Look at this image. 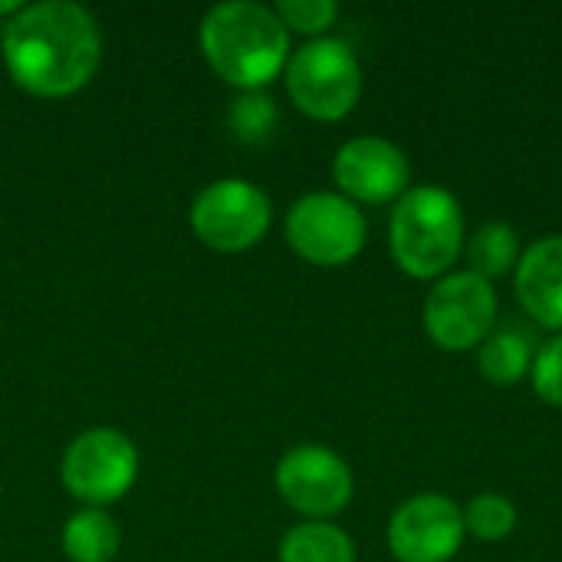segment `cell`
<instances>
[{"instance_id":"9a60e30c","label":"cell","mask_w":562,"mask_h":562,"mask_svg":"<svg viewBox=\"0 0 562 562\" xmlns=\"http://www.w3.org/2000/svg\"><path fill=\"white\" fill-rule=\"evenodd\" d=\"M477 359H481L484 379H491L497 385H514L530 372L533 346H530V336L520 326H501L481 342Z\"/></svg>"},{"instance_id":"9c48e42d","label":"cell","mask_w":562,"mask_h":562,"mask_svg":"<svg viewBox=\"0 0 562 562\" xmlns=\"http://www.w3.org/2000/svg\"><path fill=\"white\" fill-rule=\"evenodd\" d=\"M352 471L349 464L323 445H296L277 464L280 497L303 517L323 520L352 501Z\"/></svg>"},{"instance_id":"d6986e66","label":"cell","mask_w":562,"mask_h":562,"mask_svg":"<svg viewBox=\"0 0 562 562\" xmlns=\"http://www.w3.org/2000/svg\"><path fill=\"white\" fill-rule=\"evenodd\" d=\"M277 16L283 20L286 30L296 33H323L336 23L339 7L333 0H280L277 3Z\"/></svg>"},{"instance_id":"7a4b0ae2","label":"cell","mask_w":562,"mask_h":562,"mask_svg":"<svg viewBox=\"0 0 562 562\" xmlns=\"http://www.w3.org/2000/svg\"><path fill=\"white\" fill-rule=\"evenodd\" d=\"M201 49L211 69L231 86L254 92L290 63V30L277 10L254 0H227L204 13Z\"/></svg>"},{"instance_id":"6da1fadb","label":"cell","mask_w":562,"mask_h":562,"mask_svg":"<svg viewBox=\"0 0 562 562\" xmlns=\"http://www.w3.org/2000/svg\"><path fill=\"white\" fill-rule=\"evenodd\" d=\"M3 63L10 79L40 99L79 92L102 63V33L92 13L69 0L23 7L3 26Z\"/></svg>"},{"instance_id":"2e32d148","label":"cell","mask_w":562,"mask_h":562,"mask_svg":"<svg viewBox=\"0 0 562 562\" xmlns=\"http://www.w3.org/2000/svg\"><path fill=\"white\" fill-rule=\"evenodd\" d=\"M468 260H471V273H477L484 280L510 273L520 263L517 231L504 221H491V224L477 227V234L468 244Z\"/></svg>"},{"instance_id":"ba28073f","label":"cell","mask_w":562,"mask_h":562,"mask_svg":"<svg viewBox=\"0 0 562 562\" xmlns=\"http://www.w3.org/2000/svg\"><path fill=\"white\" fill-rule=\"evenodd\" d=\"M270 217V198L244 178H221L207 184L191 204L194 234L201 244L224 254L254 247L267 234Z\"/></svg>"},{"instance_id":"7c38bea8","label":"cell","mask_w":562,"mask_h":562,"mask_svg":"<svg viewBox=\"0 0 562 562\" xmlns=\"http://www.w3.org/2000/svg\"><path fill=\"white\" fill-rule=\"evenodd\" d=\"M517 296L547 329H562V234L540 237L517 263Z\"/></svg>"},{"instance_id":"ac0fdd59","label":"cell","mask_w":562,"mask_h":562,"mask_svg":"<svg viewBox=\"0 0 562 562\" xmlns=\"http://www.w3.org/2000/svg\"><path fill=\"white\" fill-rule=\"evenodd\" d=\"M517 527V510L504 494H477L464 510V530L477 540H504Z\"/></svg>"},{"instance_id":"277c9868","label":"cell","mask_w":562,"mask_h":562,"mask_svg":"<svg viewBox=\"0 0 562 562\" xmlns=\"http://www.w3.org/2000/svg\"><path fill=\"white\" fill-rule=\"evenodd\" d=\"M286 89L300 112L319 122H336L349 115L362 95V66L349 43L319 36L290 56Z\"/></svg>"},{"instance_id":"52a82bcc","label":"cell","mask_w":562,"mask_h":562,"mask_svg":"<svg viewBox=\"0 0 562 562\" xmlns=\"http://www.w3.org/2000/svg\"><path fill=\"white\" fill-rule=\"evenodd\" d=\"M497 319V293L491 280L458 270L441 277L425 296V333L448 352L481 346Z\"/></svg>"},{"instance_id":"4fadbf2b","label":"cell","mask_w":562,"mask_h":562,"mask_svg":"<svg viewBox=\"0 0 562 562\" xmlns=\"http://www.w3.org/2000/svg\"><path fill=\"white\" fill-rule=\"evenodd\" d=\"M63 553L69 562H112L119 553L115 520L99 507L72 514L63 527Z\"/></svg>"},{"instance_id":"e0dca14e","label":"cell","mask_w":562,"mask_h":562,"mask_svg":"<svg viewBox=\"0 0 562 562\" xmlns=\"http://www.w3.org/2000/svg\"><path fill=\"white\" fill-rule=\"evenodd\" d=\"M231 132L247 142V145H257V142H267L280 122V112H277V102L263 92V89H254V92H244L240 99L231 102Z\"/></svg>"},{"instance_id":"3957f363","label":"cell","mask_w":562,"mask_h":562,"mask_svg":"<svg viewBox=\"0 0 562 562\" xmlns=\"http://www.w3.org/2000/svg\"><path fill=\"white\" fill-rule=\"evenodd\" d=\"M389 244L405 273L418 280L441 277L451 270L464 244V214L458 198L441 184L408 188L392 211Z\"/></svg>"},{"instance_id":"30bf717a","label":"cell","mask_w":562,"mask_h":562,"mask_svg":"<svg viewBox=\"0 0 562 562\" xmlns=\"http://www.w3.org/2000/svg\"><path fill=\"white\" fill-rule=\"evenodd\" d=\"M464 533V514L445 494H418L389 520V547L398 562H448Z\"/></svg>"},{"instance_id":"5b68a950","label":"cell","mask_w":562,"mask_h":562,"mask_svg":"<svg viewBox=\"0 0 562 562\" xmlns=\"http://www.w3.org/2000/svg\"><path fill=\"white\" fill-rule=\"evenodd\" d=\"M286 240L303 260L316 267H342L366 247V217L356 201L313 191L290 207Z\"/></svg>"},{"instance_id":"8fae6325","label":"cell","mask_w":562,"mask_h":562,"mask_svg":"<svg viewBox=\"0 0 562 562\" xmlns=\"http://www.w3.org/2000/svg\"><path fill=\"white\" fill-rule=\"evenodd\" d=\"M333 178L342 188V198L366 201V204H385L392 198H402L408 191V158L405 151L379 135H362L346 142L336 151Z\"/></svg>"},{"instance_id":"ffe728a7","label":"cell","mask_w":562,"mask_h":562,"mask_svg":"<svg viewBox=\"0 0 562 562\" xmlns=\"http://www.w3.org/2000/svg\"><path fill=\"white\" fill-rule=\"evenodd\" d=\"M533 375V389L543 402L550 405H562V336H553L530 366Z\"/></svg>"},{"instance_id":"8992f818","label":"cell","mask_w":562,"mask_h":562,"mask_svg":"<svg viewBox=\"0 0 562 562\" xmlns=\"http://www.w3.org/2000/svg\"><path fill=\"white\" fill-rule=\"evenodd\" d=\"M135 477L138 451L132 438L115 428H89L63 454V484L76 501L89 507L122 501L132 491Z\"/></svg>"},{"instance_id":"5bb4252c","label":"cell","mask_w":562,"mask_h":562,"mask_svg":"<svg viewBox=\"0 0 562 562\" xmlns=\"http://www.w3.org/2000/svg\"><path fill=\"white\" fill-rule=\"evenodd\" d=\"M280 562H356V547L346 530L306 520L280 540Z\"/></svg>"}]
</instances>
